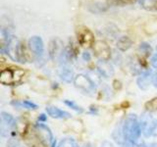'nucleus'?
Segmentation results:
<instances>
[{"label": "nucleus", "mask_w": 157, "mask_h": 147, "mask_svg": "<svg viewBox=\"0 0 157 147\" xmlns=\"http://www.w3.org/2000/svg\"><path fill=\"white\" fill-rule=\"evenodd\" d=\"M16 129V120L6 112L1 113V125H0V131L2 136H6L12 130Z\"/></svg>", "instance_id": "423d86ee"}, {"label": "nucleus", "mask_w": 157, "mask_h": 147, "mask_svg": "<svg viewBox=\"0 0 157 147\" xmlns=\"http://www.w3.org/2000/svg\"><path fill=\"white\" fill-rule=\"evenodd\" d=\"M74 82L78 88H80L85 92H93L95 90V85H93V82L88 78L87 76L78 75L75 77Z\"/></svg>", "instance_id": "6e6552de"}, {"label": "nucleus", "mask_w": 157, "mask_h": 147, "mask_svg": "<svg viewBox=\"0 0 157 147\" xmlns=\"http://www.w3.org/2000/svg\"><path fill=\"white\" fill-rule=\"evenodd\" d=\"M58 42H59L58 39H53V40H51L50 43H49L48 51H49V56H50L52 60L55 59V56L58 54V49H59Z\"/></svg>", "instance_id": "dca6fc26"}, {"label": "nucleus", "mask_w": 157, "mask_h": 147, "mask_svg": "<svg viewBox=\"0 0 157 147\" xmlns=\"http://www.w3.org/2000/svg\"><path fill=\"white\" fill-rule=\"evenodd\" d=\"M78 41L82 46L90 47L94 44V36L90 28L86 27H80L78 28Z\"/></svg>", "instance_id": "39448f33"}, {"label": "nucleus", "mask_w": 157, "mask_h": 147, "mask_svg": "<svg viewBox=\"0 0 157 147\" xmlns=\"http://www.w3.org/2000/svg\"><path fill=\"white\" fill-rule=\"evenodd\" d=\"M64 103L68 106V107H70V108H72L73 110H75V111H77V112H78V113H82L83 112V109L81 107V106H78V105H77L75 102L74 101H70V100H65L64 101Z\"/></svg>", "instance_id": "4be33fe9"}, {"label": "nucleus", "mask_w": 157, "mask_h": 147, "mask_svg": "<svg viewBox=\"0 0 157 147\" xmlns=\"http://www.w3.org/2000/svg\"><path fill=\"white\" fill-rule=\"evenodd\" d=\"M24 75V72L19 68L5 69L0 73V82L3 85H13V83L19 81Z\"/></svg>", "instance_id": "7ed1b4c3"}, {"label": "nucleus", "mask_w": 157, "mask_h": 147, "mask_svg": "<svg viewBox=\"0 0 157 147\" xmlns=\"http://www.w3.org/2000/svg\"><path fill=\"white\" fill-rule=\"evenodd\" d=\"M153 80H154V75L152 71H146L140 74V76L137 77L136 83L140 88L145 90L149 88L151 83L153 82Z\"/></svg>", "instance_id": "9d476101"}, {"label": "nucleus", "mask_w": 157, "mask_h": 147, "mask_svg": "<svg viewBox=\"0 0 157 147\" xmlns=\"http://www.w3.org/2000/svg\"><path fill=\"white\" fill-rule=\"evenodd\" d=\"M46 121V116L45 115H43V114H41L40 116L38 117V122L40 123V122H45Z\"/></svg>", "instance_id": "bb28decb"}, {"label": "nucleus", "mask_w": 157, "mask_h": 147, "mask_svg": "<svg viewBox=\"0 0 157 147\" xmlns=\"http://www.w3.org/2000/svg\"><path fill=\"white\" fill-rule=\"evenodd\" d=\"M58 147H76V144L72 138H65L59 143Z\"/></svg>", "instance_id": "5701e85b"}, {"label": "nucleus", "mask_w": 157, "mask_h": 147, "mask_svg": "<svg viewBox=\"0 0 157 147\" xmlns=\"http://www.w3.org/2000/svg\"><path fill=\"white\" fill-rule=\"evenodd\" d=\"M29 47L33 55L36 58H40L43 56L44 53V45L41 37L39 36H33L29 40Z\"/></svg>", "instance_id": "1a4fd4ad"}, {"label": "nucleus", "mask_w": 157, "mask_h": 147, "mask_svg": "<svg viewBox=\"0 0 157 147\" xmlns=\"http://www.w3.org/2000/svg\"><path fill=\"white\" fill-rule=\"evenodd\" d=\"M12 105L14 106H23L25 108H27V109H33V110H36L37 109V105L36 104H34V103L31 102V101H24L22 103H19V102H12Z\"/></svg>", "instance_id": "6ab92c4d"}, {"label": "nucleus", "mask_w": 157, "mask_h": 147, "mask_svg": "<svg viewBox=\"0 0 157 147\" xmlns=\"http://www.w3.org/2000/svg\"><path fill=\"white\" fill-rule=\"evenodd\" d=\"M97 69L100 75L105 77H109L114 75V70L107 61H100L97 65Z\"/></svg>", "instance_id": "ddd939ff"}, {"label": "nucleus", "mask_w": 157, "mask_h": 147, "mask_svg": "<svg viewBox=\"0 0 157 147\" xmlns=\"http://www.w3.org/2000/svg\"><path fill=\"white\" fill-rule=\"evenodd\" d=\"M156 49H157V48H156Z\"/></svg>", "instance_id": "7c9ffc66"}, {"label": "nucleus", "mask_w": 157, "mask_h": 147, "mask_svg": "<svg viewBox=\"0 0 157 147\" xmlns=\"http://www.w3.org/2000/svg\"><path fill=\"white\" fill-rule=\"evenodd\" d=\"M123 130L128 141L136 142L141 134L140 123L136 115H129L123 121Z\"/></svg>", "instance_id": "f257e3e1"}, {"label": "nucleus", "mask_w": 157, "mask_h": 147, "mask_svg": "<svg viewBox=\"0 0 157 147\" xmlns=\"http://www.w3.org/2000/svg\"><path fill=\"white\" fill-rule=\"evenodd\" d=\"M36 131L40 142H43L45 144H50L53 142L52 132L50 131L47 126L41 124V123H38V124L36 125Z\"/></svg>", "instance_id": "0eeeda50"}, {"label": "nucleus", "mask_w": 157, "mask_h": 147, "mask_svg": "<svg viewBox=\"0 0 157 147\" xmlns=\"http://www.w3.org/2000/svg\"><path fill=\"white\" fill-rule=\"evenodd\" d=\"M90 58H91V56H90V54L88 53V52H83L82 53V59L85 61H90Z\"/></svg>", "instance_id": "393cba45"}, {"label": "nucleus", "mask_w": 157, "mask_h": 147, "mask_svg": "<svg viewBox=\"0 0 157 147\" xmlns=\"http://www.w3.org/2000/svg\"><path fill=\"white\" fill-rule=\"evenodd\" d=\"M151 65L153 66L155 69H157V56L152 57V59H151Z\"/></svg>", "instance_id": "a878e982"}, {"label": "nucleus", "mask_w": 157, "mask_h": 147, "mask_svg": "<svg viewBox=\"0 0 157 147\" xmlns=\"http://www.w3.org/2000/svg\"><path fill=\"white\" fill-rule=\"evenodd\" d=\"M154 2L155 0H140V3L142 8L145 10H149V11H153L154 10Z\"/></svg>", "instance_id": "aec40b11"}, {"label": "nucleus", "mask_w": 157, "mask_h": 147, "mask_svg": "<svg viewBox=\"0 0 157 147\" xmlns=\"http://www.w3.org/2000/svg\"><path fill=\"white\" fill-rule=\"evenodd\" d=\"M140 123L141 132L145 136L157 134V121L154 120L148 113H145V114L141 116Z\"/></svg>", "instance_id": "f03ea898"}, {"label": "nucleus", "mask_w": 157, "mask_h": 147, "mask_svg": "<svg viewBox=\"0 0 157 147\" xmlns=\"http://www.w3.org/2000/svg\"><path fill=\"white\" fill-rule=\"evenodd\" d=\"M153 83H154V85L157 87V74H155L154 75V80H153Z\"/></svg>", "instance_id": "c85d7f7f"}, {"label": "nucleus", "mask_w": 157, "mask_h": 147, "mask_svg": "<svg viewBox=\"0 0 157 147\" xmlns=\"http://www.w3.org/2000/svg\"><path fill=\"white\" fill-rule=\"evenodd\" d=\"M132 39L127 36H121L117 41V48L121 51H127L132 47Z\"/></svg>", "instance_id": "4468645a"}, {"label": "nucleus", "mask_w": 157, "mask_h": 147, "mask_svg": "<svg viewBox=\"0 0 157 147\" xmlns=\"http://www.w3.org/2000/svg\"><path fill=\"white\" fill-rule=\"evenodd\" d=\"M7 146L8 147H20V143H19L18 140L14 139V138H11V139L8 141Z\"/></svg>", "instance_id": "b1692460"}, {"label": "nucleus", "mask_w": 157, "mask_h": 147, "mask_svg": "<svg viewBox=\"0 0 157 147\" xmlns=\"http://www.w3.org/2000/svg\"><path fill=\"white\" fill-rule=\"evenodd\" d=\"M46 112L49 116L52 118H55V119H70L71 118L70 113L63 111L57 107L48 106V107H46Z\"/></svg>", "instance_id": "9b49d317"}, {"label": "nucleus", "mask_w": 157, "mask_h": 147, "mask_svg": "<svg viewBox=\"0 0 157 147\" xmlns=\"http://www.w3.org/2000/svg\"><path fill=\"white\" fill-rule=\"evenodd\" d=\"M154 10H157V0H155L154 2Z\"/></svg>", "instance_id": "c756f323"}, {"label": "nucleus", "mask_w": 157, "mask_h": 147, "mask_svg": "<svg viewBox=\"0 0 157 147\" xmlns=\"http://www.w3.org/2000/svg\"><path fill=\"white\" fill-rule=\"evenodd\" d=\"M139 49H140V51L142 54H144L145 57H148L150 54L152 53V48H151V46L147 42H142V43H140Z\"/></svg>", "instance_id": "a211bd4d"}, {"label": "nucleus", "mask_w": 157, "mask_h": 147, "mask_svg": "<svg viewBox=\"0 0 157 147\" xmlns=\"http://www.w3.org/2000/svg\"><path fill=\"white\" fill-rule=\"evenodd\" d=\"M144 147H157V143H150V144H146Z\"/></svg>", "instance_id": "cd10ccee"}, {"label": "nucleus", "mask_w": 157, "mask_h": 147, "mask_svg": "<svg viewBox=\"0 0 157 147\" xmlns=\"http://www.w3.org/2000/svg\"><path fill=\"white\" fill-rule=\"evenodd\" d=\"M139 0H108V3L111 5H116V6H125V5H130L134 4Z\"/></svg>", "instance_id": "f3484780"}, {"label": "nucleus", "mask_w": 157, "mask_h": 147, "mask_svg": "<svg viewBox=\"0 0 157 147\" xmlns=\"http://www.w3.org/2000/svg\"><path fill=\"white\" fill-rule=\"evenodd\" d=\"M58 74H59V77H61V80L66 82H71L73 81H75L74 72L69 65H61L60 69H59V71H58Z\"/></svg>", "instance_id": "f8f14e48"}, {"label": "nucleus", "mask_w": 157, "mask_h": 147, "mask_svg": "<svg viewBox=\"0 0 157 147\" xmlns=\"http://www.w3.org/2000/svg\"><path fill=\"white\" fill-rule=\"evenodd\" d=\"M109 7L110 5L108 2H95L91 6H90V11L94 14H99L102 12H105Z\"/></svg>", "instance_id": "2eb2a0df"}, {"label": "nucleus", "mask_w": 157, "mask_h": 147, "mask_svg": "<svg viewBox=\"0 0 157 147\" xmlns=\"http://www.w3.org/2000/svg\"><path fill=\"white\" fill-rule=\"evenodd\" d=\"M145 108H146L147 111L156 112L157 111V97L149 100L148 102H146L145 103Z\"/></svg>", "instance_id": "412c9836"}, {"label": "nucleus", "mask_w": 157, "mask_h": 147, "mask_svg": "<svg viewBox=\"0 0 157 147\" xmlns=\"http://www.w3.org/2000/svg\"><path fill=\"white\" fill-rule=\"evenodd\" d=\"M93 51L100 61H108L111 57V49L103 40H97L93 44Z\"/></svg>", "instance_id": "20e7f679"}]
</instances>
